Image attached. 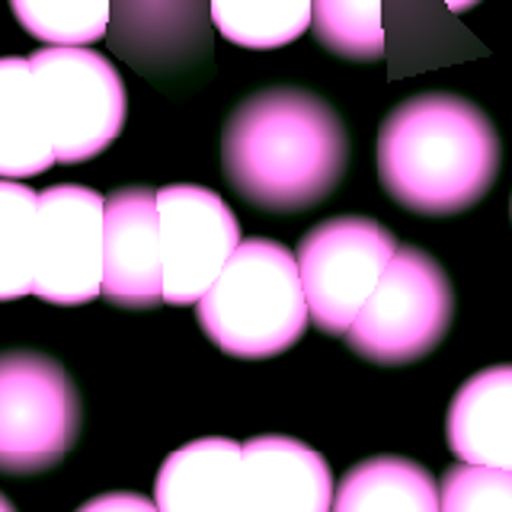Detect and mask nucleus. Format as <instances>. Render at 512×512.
<instances>
[{"instance_id":"nucleus-1","label":"nucleus","mask_w":512,"mask_h":512,"mask_svg":"<svg viewBox=\"0 0 512 512\" xmlns=\"http://www.w3.org/2000/svg\"><path fill=\"white\" fill-rule=\"evenodd\" d=\"M224 180L253 208L292 215L324 202L349 167L346 125L301 87H269L237 103L221 132Z\"/></svg>"},{"instance_id":"nucleus-2","label":"nucleus","mask_w":512,"mask_h":512,"mask_svg":"<svg viewBox=\"0 0 512 512\" xmlns=\"http://www.w3.org/2000/svg\"><path fill=\"white\" fill-rule=\"evenodd\" d=\"M490 116L455 93H416L378 132V180L413 215L452 218L487 196L500 173Z\"/></svg>"},{"instance_id":"nucleus-3","label":"nucleus","mask_w":512,"mask_h":512,"mask_svg":"<svg viewBox=\"0 0 512 512\" xmlns=\"http://www.w3.org/2000/svg\"><path fill=\"white\" fill-rule=\"evenodd\" d=\"M196 317L224 356L244 362L282 356L311 320L295 253L266 237L240 240L215 285L199 298Z\"/></svg>"},{"instance_id":"nucleus-4","label":"nucleus","mask_w":512,"mask_h":512,"mask_svg":"<svg viewBox=\"0 0 512 512\" xmlns=\"http://www.w3.org/2000/svg\"><path fill=\"white\" fill-rule=\"evenodd\" d=\"M452 314L455 292L445 269L420 247H397L343 340L365 362L410 365L445 340Z\"/></svg>"},{"instance_id":"nucleus-5","label":"nucleus","mask_w":512,"mask_h":512,"mask_svg":"<svg viewBox=\"0 0 512 512\" xmlns=\"http://www.w3.org/2000/svg\"><path fill=\"white\" fill-rule=\"evenodd\" d=\"M84 426L80 391L45 352H0V474L52 471Z\"/></svg>"},{"instance_id":"nucleus-6","label":"nucleus","mask_w":512,"mask_h":512,"mask_svg":"<svg viewBox=\"0 0 512 512\" xmlns=\"http://www.w3.org/2000/svg\"><path fill=\"white\" fill-rule=\"evenodd\" d=\"M58 164H84L122 135L128 96L112 61L84 45H45L29 55Z\"/></svg>"},{"instance_id":"nucleus-7","label":"nucleus","mask_w":512,"mask_h":512,"mask_svg":"<svg viewBox=\"0 0 512 512\" xmlns=\"http://www.w3.org/2000/svg\"><path fill=\"white\" fill-rule=\"evenodd\" d=\"M394 253V234L375 218L343 215L314 224L295 253L314 327L346 336Z\"/></svg>"},{"instance_id":"nucleus-8","label":"nucleus","mask_w":512,"mask_h":512,"mask_svg":"<svg viewBox=\"0 0 512 512\" xmlns=\"http://www.w3.org/2000/svg\"><path fill=\"white\" fill-rule=\"evenodd\" d=\"M106 42L154 84H189L215 58L212 0H112Z\"/></svg>"},{"instance_id":"nucleus-9","label":"nucleus","mask_w":512,"mask_h":512,"mask_svg":"<svg viewBox=\"0 0 512 512\" xmlns=\"http://www.w3.org/2000/svg\"><path fill=\"white\" fill-rule=\"evenodd\" d=\"M103 221L106 202L90 186L58 183L39 192L32 295L58 308L103 295Z\"/></svg>"},{"instance_id":"nucleus-10","label":"nucleus","mask_w":512,"mask_h":512,"mask_svg":"<svg viewBox=\"0 0 512 512\" xmlns=\"http://www.w3.org/2000/svg\"><path fill=\"white\" fill-rule=\"evenodd\" d=\"M157 215L164 247V304H199L240 247L237 215L218 192L196 183L157 189Z\"/></svg>"},{"instance_id":"nucleus-11","label":"nucleus","mask_w":512,"mask_h":512,"mask_svg":"<svg viewBox=\"0 0 512 512\" xmlns=\"http://www.w3.org/2000/svg\"><path fill=\"white\" fill-rule=\"evenodd\" d=\"M103 298L125 311L164 304V247L154 189L125 186L106 199Z\"/></svg>"},{"instance_id":"nucleus-12","label":"nucleus","mask_w":512,"mask_h":512,"mask_svg":"<svg viewBox=\"0 0 512 512\" xmlns=\"http://www.w3.org/2000/svg\"><path fill=\"white\" fill-rule=\"evenodd\" d=\"M336 484L324 455L292 436L244 442V512H333Z\"/></svg>"},{"instance_id":"nucleus-13","label":"nucleus","mask_w":512,"mask_h":512,"mask_svg":"<svg viewBox=\"0 0 512 512\" xmlns=\"http://www.w3.org/2000/svg\"><path fill=\"white\" fill-rule=\"evenodd\" d=\"M160 512H244V445L196 439L160 464L154 480Z\"/></svg>"},{"instance_id":"nucleus-14","label":"nucleus","mask_w":512,"mask_h":512,"mask_svg":"<svg viewBox=\"0 0 512 512\" xmlns=\"http://www.w3.org/2000/svg\"><path fill=\"white\" fill-rule=\"evenodd\" d=\"M445 439L464 464L512 471V365L484 368L461 384L448 407Z\"/></svg>"},{"instance_id":"nucleus-15","label":"nucleus","mask_w":512,"mask_h":512,"mask_svg":"<svg viewBox=\"0 0 512 512\" xmlns=\"http://www.w3.org/2000/svg\"><path fill=\"white\" fill-rule=\"evenodd\" d=\"M58 164L29 58H0V180H26Z\"/></svg>"},{"instance_id":"nucleus-16","label":"nucleus","mask_w":512,"mask_h":512,"mask_svg":"<svg viewBox=\"0 0 512 512\" xmlns=\"http://www.w3.org/2000/svg\"><path fill=\"white\" fill-rule=\"evenodd\" d=\"M333 512H442V500L436 477L423 464L378 455L343 474Z\"/></svg>"},{"instance_id":"nucleus-17","label":"nucleus","mask_w":512,"mask_h":512,"mask_svg":"<svg viewBox=\"0 0 512 512\" xmlns=\"http://www.w3.org/2000/svg\"><path fill=\"white\" fill-rule=\"evenodd\" d=\"M314 0H212V20L231 45L272 52L292 45L311 26Z\"/></svg>"},{"instance_id":"nucleus-18","label":"nucleus","mask_w":512,"mask_h":512,"mask_svg":"<svg viewBox=\"0 0 512 512\" xmlns=\"http://www.w3.org/2000/svg\"><path fill=\"white\" fill-rule=\"evenodd\" d=\"M36 234L39 192L20 180H0V301L32 295Z\"/></svg>"},{"instance_id":"nucleus-19","label":"nucleus","mask_w":512,"mask_h":512,"mask_svg":"<svg viewBox=\"0 0 512 512\" xmlns=\"http://www.w3.org/2000/svg\"><path fill=\"white\" fill-rule=\"evenodd\" d=\"M311 29L336 58L372 64L384 55L381 0H314Z\"/></svg>"},{"instance_id":"nucleus-20","label":"nucleus","mask_w":512,"mask_h":512,"mask_svg":"<svg viewBox=\"0 0 512 512\" xmlns=\"http://www.w3.org/2000/svg\"><path fill=\"white\" fill-rule=\"evenodd\" d=\"M16 23L45 45L100 42L112 0H10Z\"/></svg>"},{"instance_id":"nucleus-21","label":"nucleus","mask_w":512,"mask_h":512,"mask_svg":"<svg viewBox=\"0 0 512 512\" xmlns=\"http://www.w3.org/2000/svg\"><path fill=\"white\" fill-rule=\"evenodd\" d=\"M442 512H512V471L455 464L439 484Z\"/></svg>"},{"instance_id":"nucleus-22","label":"nucleus","mask_w":512,"mask_h":512,"mask_svg":"<svg viewBox=\"0 0 512 512\" xmlns=\"http://www.w3.org/2000/svg\"><path fill=\"white\" fill-rule=\"evenodd\" d=\"M77 512H160L154 500L141 493H125V490H116V493H100L87 500Z\"/></svg>"},{"instance_id":"nucleus-23","label":"nucleus","mask_w":512,"mask_h":512,"mask_svg":"<svg viewBox=\"0 0 512 512\" xmlns=\"http://www.w3.org/2000/svg\"><path fill=\"white\" fill-rule=\"evenodd\" d=\"M442 4L452 10V13H464V10H471V7H477L480 0H442Z\"/></svg>"},{"instance_id":"nucleus-24","label":"nucleus","mask_w":512,"mask_h":512,"mask_svg":"<svg viewBox=\"0 0 512 512\" xmlns=\"http://www.w3.org/2000/svg\"><path fill=\"white\" fill-rule=\"evenodd\" d=\"M0 512H16V506H13V503L7 500L4 493H0Z\"/></svg>"}]
</instances>
